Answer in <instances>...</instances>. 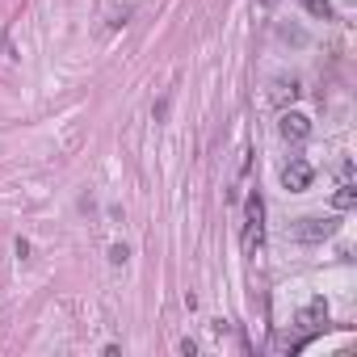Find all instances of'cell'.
Listing matches in <instances>:
<instances>
[{"label": "cell", "mask_w": 357, "mask_h": 357, "mask_svg": "<svg viewBox=\"0 0 357 357\" xmlns=\"http://www.w3.org/2000/svg\"><path fill=\"white\" fill-rule=\"evenodd\" d=\"M278 130H282V139H290V143H298V139H307L311 135V122L303 118V114H282V122H278Z\"/></svg>", "instance_id": "obj_4"}, {"label": "cell", "mask_w": 357, "mask_h": 357, "mask_svg": "<svg viewBox=\"0 0 357 357\" xmlns=\"http://www.w3.org/2000/svg\"><path fill=\"white\" fill-rule=\"evenodd\" d=\"M340 231V219L336 215H311V219H298L294 227H290V236L298 240V244H324V240H332Z\"/></svg>", "instance_id": "obj_1"}, {"label": "cell", "mask_w": 357, "mask_h": 357, "mask_svg": "<svg viewBox=\"0 0 357 357\" xmlns=\"http://www.w3.org/2000/svg\"><path fill=\"white\" fill-rule=\"evenodd\" d=\"M164 114H168V97H160V101H155V122H164Z\"/></svg>", "instance_id": "obj_10"}, {"label": "cell", "mask_w": 357, "mask_h": 357, "mask_svg": "<svg viewBox=\"0 0 357 357\" xmlns=\"http://www.w3.org/2000/svg\"><path fill=\"white\" fill-rule=\"evenodd\" d=\"M109 261H114V265H126V261H130V248H126V244H114V248H109Z\"/></svg>", "instance_id": "obj_9"}, {"label": "cell", "mask_w": 357, "mask_h": 357, "mask_svg": "<svg viewBox=\"0 0 357 357\" xmlns=\"http://www.w3.org/2000/svg\"><path fill=\"white\" fill-rule=\"evenodd\" d=\"M324 319H328V303H324V298L315 294V298H311V303L303 307V324H307V328H319Z\"/></svg>", "instance_id": "obj_5"}, {"label": "cell", "mask_w": 357, "mask_h": 357, "mask_svg": "<svg viewBox=\"0 0 357 357\" xmlns=\"http://www.w3.org/2000/svg\"><path fill=\"white\" fill-rule=\"evenodd\" d=\"M261 244H265V202H261V194H252L244 206V248L257 252Z\"/></svg>", "instance_id": "obj_2"}, {"label": "cell", "mask_w": 357, "mask_h": 357, "mask_svg": "<svg viewBox=\"0 0 357 357\" xmlns=\"http://www.w3.org/2000/svg\"><path fill=\"white\" fill-rule=\"evenodd\" d=\"M303 5H307V13H311V17H324V22L332 17V5H328V0H303Z\"/></svg>", "instance_id": "obj_8"}, {"label": "cell", "mask_w": 357, "mask_h": 357, "mask_svg": "<svg viewBox=\"0 0 357 357\" xmlns=\"http://www.w3.org/2000/svg\"><path fill=\"white\" fill-rule=\"evenodd\" d=\"M353 202H357V190H353V181H340V190L332 194V206H336V211H349Z\"/></svg>", "instance_id": "obj_6"}, {"label": "cell", "mask_w": 357, "mask_h": 357, "mask_svg": "<svg viewBox=\"0 0 357 357\" xmlns=\"http://www.w3.org/2000/svg\"><path fill=\"white\" fill-rule=\"evenodd\" d=\"M286 97H290V101H294V97H298V84H294V80H290V84H286V80H278V84H273V101H278V105H282V101H286Z\"/></svg>", "instance_id": "obj_7"}, {"label": "cell", "mask_w": 357, "mask_h": 357, "mask_svg": "<svg viewBox=\"0 0 357 357\" xmlns=\"http://www.w3.org/2000/svg\"><path fill=\"white\" fill-rule=\"evenodd\" d=\"M261 5H278V0H261Z\"/></svg>", "instance_id": "obj_11"}, {"label": "cell", "mask_w": 357, "mask_h": 357, "mask_svg": "<svg viewBox=\"0 0 357 357\" xmlns=\"http://www.w3.org/2000/svg\"><path fill=\"white\" fill-rule=\"evenodd\" d=\"M311 176H315V168H311L303 155H290V160L282 164V185H286L290 194H303V190L311 185Z\"/></svg>", "instance_id": "obj_3"}]
</instances>
